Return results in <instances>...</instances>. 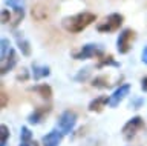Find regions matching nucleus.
<instances>
[{"instance_id":"nucleus-1","label":"nucleus","mask_w":147,"mask_h":146,"mask_svg":"<svg viewBox=\"0 0 147 146\" xmlns=\"http://www.w3.org/2000/svg\"><path fill=\"white\" fill-rule=\"evenodd\" d=\"M96 20V16L94 12H89V11H84V12H78L75 16H69V17H64L63 22H61V26L67 33L71 34H77V33H81L83 29H86L90 23H94Z\"/></svg>"},{"instance_id":"nucleus-2","label":"nucleus","mask_w":147,"mask_h":146,"mask_svg":"<svg viewBox=\"0 0 147 146\" xmlns=\"http://www.w3.org/2000/svg\"><path fill=\"white\" fill-rule=\"evenodd\" d=\"M142 129L146 131V123H144V120H142L140 115H136V117H132L130 120H129L126 125L123 126L121 132H123L124 140L130 141V140L135 139L136 134H138V132H141Z\"/></svg>"},{"instance_id":"nucleus-3","label":"nucleus","mask_w":147,"mask_h":146,"mask_svg":"<svg viewBox=\"0 0 147 146\" xmlns=\"http://www.w3.org/2000/svg\"><path fill=\"white\" fill-rule=\"evenodd\" d=\"M104 49L101 45H95V43H87L84 46H81L77 52L72 54V57L75 60H86V58H92V57H103Z\"/></svg>"},{"instance_id":"nucleus-4","label":"nucleus","mask_w":147,"mask_h":146,"mask_svg":"<svg viewBox=\"0 0 147 146\" xmlns=\"http://www.w3.org/2000/svg\"><path fill=\"white\" fill-rule=\"evenodd\" d=\"M136 34L135 31L127 28V29H123L118 35V40H117V49L119 54H127L129 51L132 49V43L135 40Z\"/></svg>"},{"instance_id":"nucleus-5","label":"nucleus","mask_w":147,"mask_h":146,"mask_svg":"<svg viewBox=\"0 0 147 146\" xmlns=\"http://www.w3.org/2000/svg\"><path fill=\"white\" fill-rule=\"evenodd\" d=\"M75 123H77V114L74 111H64L58 118V131L61 132L63 135L66 134H71L75 128Z\"/></svg>"},{"instance_id":"nucleus-6","label":"nucleus","mask_w":147,"mask_h":146,"mask_svg":"<svg viewBox=\"0 0 147 146\" xmlns=\"http://www.w3.org/2000/svg\"><path fill=\"white\" fill-rule=\"evenodd\" d=\"M123 22H124L123 14L113 12V14H110L107 19L103 22V23H100L96 26V31H100V33H113V31L119 29V26L123 25Z\"/></svg>"},{"instance_id":"nucleus-7","label":"nucleus","mask_w":147,"mask_h":146,"mask_svg":"<svg viewBox=\"0 0 147 146\" xmlns=\"http://www.w3.org/2000/svg\"><path fill=\"white\" fill-rule=\"evenodd\" d=\"M129 91H130V85H121L119 88H117L113 91V94L110 95V98H109V106L110 108H117L119 103L124 100V97L129 94Z\"/></svg>"},{"instance_id":"nucleus-8","label":"nucleus","mask_w":147,"mask_h":146,"mask_svg":"<svg viewBox=\"0 0 147 146\" xmlns=\"http://www.w3.org/2000/svg\"><path fill=\"white\" fill-rule=\"evenodd\" d=\"M31 16H32V19L37 20V22H45V20L49 19L51 12H49V8L46 6L45 3H37V5L32 6Z\"/></svg>"},{"instance_id":"nucleus-9","label":"nucleus","mask_w":147,"mask_h":146,"mask_svg":"<svg viewBox=\"0 0 147 146\" xmlns=\"http://www.w3.org/2000/svg\"><path fill=\"white\" fill-rule=\"evenodd\" d=\"M49 112H51V106H38V108H35L34 111L29 114L28 122H29L31 125H38V123L43 120Z\"/></svg>"},{"instance_id":"nucleus-10","label":"nucleus","mask_w":147,"mask_h":146,"mask_svg":"<svg viewBox=\"0 0 147 146\" xmlns=\"http://www.w3.org/2000/svg\"><path fill=\"white\" fill-rule=\"evenodd\" d=\"M61 139H63L61 132H60L58 129H52L41 139V143H43V146H60Z\"/></svg>"},{"instance_id":"nucleus-11","label":"nucleus","mask_w":147,"mask_h":146,"mask_svg":"<svg viewBox=\"0 0 147 146\" xmlns=\"http://www.w3.org/2000/svg\"><path fill=\"white\" fill-rule=\"evenodd\" d=\"M16 65H17V54L14 49H11V51L8 52V56L2 60V71H0L2 75H5L8 71H11Z\"/></svg>"},{"instance_id":"nucleus-12","label":"nucleus","mask_w":147,"mask_h":146,"mask_svg":"<svg viewBox=\"0 0 147 146\" xmlns=\"http://www.w3.org/2000/svg\"><path fill=\"white\" fill-rule=\"evenodd\" d=\"M109 98H110V97H107V95H100V97L94 98V100L89 103L87 109H89L90 112H101V111L106 108V105H109Z\"/></svg>"},{"instance_id":"nucleus-13","label":"nucleus","mask_w":147,"mask_h":146,"mask_svg":"<svg viewBox=\"0 0 147 146\" xmlns=\"http://www.w3.org/2000/svg\"><path fill=\"white\" fill-rule=\"evenodd\" d=\"M16 42H17V46L22 51L23 56L29 57L31 56V43L25 39V35H23L22 33H16Z\"/></svg>"},{"instance_id":"nucleus-14","label":"nucleus","mask_w":147,"mask_h":146,"mask_svg":"<svg viewBox=\"0 0 147 146\" xmlns=\"http://www.w3.org/2000/svg\"><path fill=\"white\" fill-rule=\"evenodd\" d=\"M29 91H32V92H35V94H38L41 98H45V100H51V97H52V88H51L49 85H35V86H32V88H29Z\"/></svg>"},{"instance_id":"nucleus-15","label":"nucleus","mask_w":147,"mask_h":146,"mask_svg":"<svg viewBox=\"0 0 147 146\" xmlns=\"http://www.w3.org/2000/svg\"><path fill=\"white\" fill-rule=\"evenodd\" d=\"M49 74H51L49 66L32 63V77H34V80H40V79H43V77H48Z\"/></svg>"},{"instance_id":"nucleus-16","label":"nucleus","mask_w":147,"mask_h":146,"mask_svg":"<svg viewBox=\"0 0 147 146\" xmlns=\"http://www.w3.org/2000/svg\"><path fill=\"white\" fill-rule=\"evenodd\" d=\"M94 88H100V89H106V88H110L113 83H110L109 79L106 75H98V77H95L94 80H92V83H90Z\"/></svg>"},{"instance_id":"nucleus-17","label":"nucleus","mask_w":147,"mask_h":146,"mask_svg":"<svg viewBox=\"0 0 147 146\" xmlns=\"http://www.w3.org/2000/svg\"><path fill=\"white\" fill-rule=\"evenodd\" d=\"M23 17H25V10H23V8L14 10V17L11 20V28H17V26L20 25V22L23 20Z\"/></svg>"},{"instance_id":"nucleus-18","label":"nucleus","mask_w":147,"mask_h":146,"mask_svg":"<svg viewBox=\"0 0 147 146\" xmlns=\"http://www.w3.org/2000/svg\"><path fill=\"white\" fill-rule=\"evenodd\" d=\"M103 66H115V68H119V63L117 60H113L112 56H106V57H101V60L98 62L96 68H103Z\"/></svg>"},{"instance_id":"nucleus-19","label":"nucleus","mask_w":147,"mask_h":146,"mask_svg":"<svg viewBox=\"0 0 147 146\" xmlns=\"http://www.w3.org/2000/svg\"><path fill=\"white\" fill-rule=\"evenodd\" d=\"M9 46H11V43H9L8 39H2V40H0V60H3V58L8 56V52L12 49Z\"/></svg>"},{"instance_id":"nucleus-20","label":"nucleus","mask_w":147,"mask_h":146,"mask_svg":"<svg viewBox=\"0 0 147 146\" xmlns=\"http://www.w3.org/2000/svg\"><path fill=\"white\" fill-rule=\"evenodd\" d=\"M0 135H2V140H0V146H6L8 145V139H9V128L6 125L0 126Z\"/></svg>"},{"instance_id":"nucleus-21","label":"nucleus","mask_w":147,"mask_h":146,"mask_svg":"<svg viewBox=\"0 0 147 146\" xmlns=\"http://www.w3.org/2000/svg\"><path fill=\"white\" fill-rule=\"evenodd\" d=\"M89 75H90V68H84V69L78 71V74L75 75V80L77 81H84V80L89 79Z\"/></svg>"},{"instance_id":"nucleus-22","label":"nucleus","mask_w":147,"mask_h":146,"mask_svg":"<svg viewBox=\"0 0 147 146\" xmlns=\"http://www.w3.org/2000/svg\"><path fill=\"white\" fill-rule=\"evenodd\" d=\"M8 98H9V95L6 94V91H5V86L3 85H0V108H6V105H8Z\"/></svg>"},{"instance_id":"nucleus-23","label":"nucleus","mask_w":147,"mask_h":146,"mask_svg":"<svg viewBox=\"0 0 147 146\" xmlns=\"http://www.w3.org/2000/svg\"><path fill=\"white\" fill-rule=\"evenodd\" d=\"M6 5L12 10H18V8H23V0H6Z\"/></svg>"},{"instance_id":"nucleus-24","label":"nucleus","mask_w":147,"mask_h":146,"mask_svg":"<svg viewBox=\"0 0 147 146\" xmlns=\"http://www.w3.org/2000/svg\"><path fill=\"white\" fill-rule=\"evenodd\" d=\"M11 20H12V17H11V14H9V10H2V23L8 25Z\"/></svg>"},{"instance_id":"nucleus-25","label":"nucleus","mask_w":147,"mask_h":146,"mask_svg":"<svg viewBox=\"0 0 147 146\" xmlns=\"http://www.w3.org/2000/svg\"><path fill=\"white\" fill-rule=\"evenodd\" d=\"M141 89L142 91H147V77H144V79L141 80Z\"/></svg>"},{"instance_id":"nucleus-26","label":"nucleus","mask_w":147,"mask_h":146,"mask_svg":"<svg viewBox=\"0 0 147 146\" xmlns=\"http://www.w3.org/2000/svg\"><path fill=\"white\" fill-rule=\"evenodd\" d=\"M28 79V72L23 69V74H20V75H17V80H26Z\"/></svg>"},{"instance_id":"nucleus-27","label":"nucleus","mask_w":147,"mask_h":146,"mask_svg":"<svg viewBox=\"0 0 147 146\" xmlns=\"http://www.w3.org/2000/svg\"><path fill=\"white\" fill-rule=\"evenodd\" d=\"M141 60L147 65V46H146L144 49H142V58H141Z\"/></svg>"},{"instance_id":"nucleus-28","label":"nucleus","mask_w":147,"mask_h":146,"mask_svg":"<svg viewBox=\"0 0 147 146\" xmlns=\"http://www.w3.org/2000/svg\"><path fill=\"white\" fill-rule=\"evenodd\" d=\"M32 146H38V145H37V143H35V141H34V145H32Z\"/></svg>"}]
</instances>
